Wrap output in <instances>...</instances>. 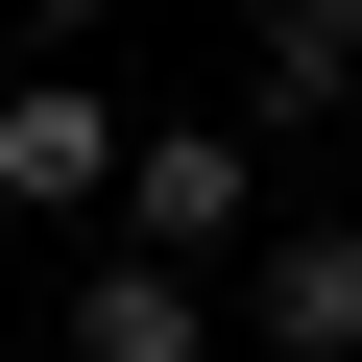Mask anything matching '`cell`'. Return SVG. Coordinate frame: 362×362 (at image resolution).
<instances>
[{"mask_svg":"<svg viewBox=\"0 0 362 362\" xmlns=\"http://www.w3.org/2000/svg\"><path fill=\"white\" fill-rule=\"evenodd\" d=\"M121 242H145V266H218V242H242V266H266V145H242V121H145V145H121Z\"/></svg>","mask_w":362,"mask_h":362,"instance_id":"6da1fadb","label":"cell"},{"mask_svg":"<svg viewBox=\"0 0 362 362\" xmlns=\"http://www.w3.org/2000/svg\"><path fill=\"white\" fill-rule=\"evenodd\" d=\"M121 145H145V121L25 49V73H0V218H121Z\"/></svg>","mask_w":362,"mask_h":362,"instance_id":"7a4b0ae2","label":"cell"},{"mask_svg":"<svg viewBox=\"0 0 362 362\" xmlns=\"http://www.w3.org/2000/svg\"><path fill=\"white\" fill-rule=\"evenodd\" d=\"M362 97V0H266V25H242V145H314Z\"/></svg>","mask_w":362,"mask_h":362,"instance_id":"3957f363","label":"cell"},{"mask_svg":"<svg viewBox=\"0 0 362 362\" xmlns=\"http://www.w3.org/2000/svg\"><path fill=\"white\" fill-rule=\"evenodd\" d=\"M242 338H266V362H362V218H290V242L242 266Z\"/></svg>","mask_w":362,"mask_h":362,"instance_id":"277c9868","label":"cell"},{"mask_svg":"<svg viewBox=\"0 0 362 362\" xmlns=\"http://www.w3.org/2000/svg\"><path fill=\"white\" fill-rule=\"evenodd\" d=\"M73 362H218V290L145 266V242H97V266H73Z\"/></svg>","mask_w":362,"mask_h":362,"instance_id":"5b68a950","label":"cell"},{"mask_svg":"<svg viewBox=\"0 0 362 362\" xmlns=\"http://www.w3.org/2000/svg\"><path fill=\"white\" fill-rule=\"evenodd\" d=\"M242 25H266V0H242Z\"/></svg>","mask_w":362,"mask_h":362,"instance_id":"8992f818","label":"cell"}]
</instances>
